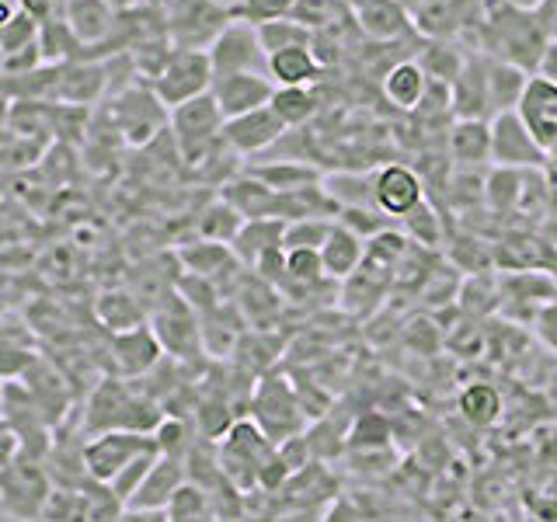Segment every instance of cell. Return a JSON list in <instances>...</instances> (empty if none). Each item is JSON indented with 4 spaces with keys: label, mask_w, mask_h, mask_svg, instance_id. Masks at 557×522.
Listing matches in <instances>:
<instances>
[{
    "label": "cell",
    "mask_w": 557,
    "mask_h": 522,
    "mask_svg": "<svg viewBox=\"0 0 557 522\" xmlns=\"http://www.w3.org/2000/svg\"><path fill=\"white\" fill-rule=\"evenodd\" d=\"M223 126L226 119L220 112V104L213 95H199L178 109H171V139L178 147V157L188 164H202L209 161L220 147H223Z\"/></svg>",
    "instance_id": "cell-1"
},
{
    "label": "cell",
    "mask_w": 557,
    "mask_h": 522,
    "mask_svg": "<svg viewBox=\"0 0 557 522\" xmlns=\"http://www.w3.org/2000/svg\"><path fill=\"white\" fill-rule=\"evenodd\" d=\"M109 119L119 136L133 147H150L157 136H164L171 126V109L157 98L150 84H133L109 101Z\"/></svg>",
    "instance_id": "cell-2"
},
{
    "label": "cell",
    "mask_w": 557,
    "mask_h": 522,
    "mask_svg": "<svg viewBox=\"0 0 557 522\" xmlns=\"http://www.w3.org/2000/svg\"><path fill=\"white\" fill-rule=\"evenodd\" d=\"M52 501V477L42 460L17 457L0 470V509L17 522H39Z\"/></svg>",
    "instance_id": "cell-3"
},
{
    "label": "cell",
    "mask_w": 557,
    "mask_h": 522,
    "mask_svg": "<svg viewBox=\"0 0 557 522\" xmlns=\"http://www.w3.org/2000/svg\"><path fill=\"white\" fill-rule=\"evenodd\" d=\"M272 457H275V443L251 422V418H240V422H234L223 435L220 470H223V477L234 481L237 487H255Z\"/></svg>",
    "instance_id": "cell-4"
},
{
    "label": "cell",
    "mask_w": 557,
    "mask_h": 522,
    "mask_svg": "<svg viewBox=\"0 0 557 522\" xmlns=\"http://www.w3.org/2000/svg\"><path fill=\"white\" fill-rule=\"evenodd\" d=\"M157 98H161L168 109H178V104L209 95L213 91V63H209L206 49H174L168 66L161 70V77L153 84Z\"/></svg>",
    "instance_id": "cell-5"
},
{
    "label": "cell",
    "mask_w": 557,
    "mask_h": 522,
    "mask_svg": "<svg viewBox=\"0 0 557 522\" xmlns=\"http://www.w3.org/2000/svg\"><path fill=\"white\" fill-rule=\"evenodd\" d=\"M164 14L174 49H209L234 22V14L223 11L216 0H174Z\"/></svg>",
    "instance_id": "cell-6"
},
{
    "label": "cell",
    "mask_w": 557,
    "mask_h": 522,
    "mask_svg": "<svg viewBox=\"0 0 557 522\" xmlns=\"http://www.w3.org/2000/svg\"><path fill=\"white\" fill-rule=\"evenodd\" d=\"M150 449H161L153 435H139V432H101V435H91V443H84L87 481L109 487L136 457H144V452H150Z\"/></svg>",
    "instance_id": "cell-7"
},
{
    "label": "cell",
    "mask_w": 557,
    "mask_h": 522,
    "mask_svg": "<svg viewBox=\"0 0 557 522\" xmlns=\"http://www.w3.org/2000/svg\"><path fill=\"white\" fill-rule=\"evenodd\" d=\"M206 52H209V63H213V80L231 77V74H265L269 77V57H265V49H261L258 28L240 22V17H234Z\"/></svg>",
    "instance_id": "cell-8"
},
{
    "label": "cell",
    "mask_w": 557,
    "mask_h": 522,
    "mask_svg": "<svg viewBox=\"0 0 557 522\" xmlns=\"http://www.w3.org/2000/svg\"><path fill=\"white\" fill-rule=\"evenodd\" d=\"M251 422L278 446L286 439H296L304 428V405L283 380H261L255 400H251Z\"/></svg>",
    "instance_id": "cell-9"
},
{
    "label": "cell",
    "mask_w": 557,
    "mask_h": 522,
    "mask_svg": "<svg viewBox=\"0 0 557 522\" xmlns=\"http://www.w3.org/2000/svg\"><path fill=\"white\" fill-rule=\"evenodd\" d=\"M547 150L536 144V136L522 122L519 112H498L492 119V164L509 171H530L547 164Z\"/></svg>",
    "instance_id": "cell-10"
},
{
    "label": "cell",
    "mask_w": 557,
    "mask_h": 522,
    "mask_svg": "<svg viewBox=\"0 0 557 522\" xmlns=\"http://www.w3.org/2000/svg\"><path fill=\"white\" fill-rule=\"evenodd\" d=\"M153 335L161 341V348L171 356V359H196V356H206L202 352V331H199V313L191 310L182 296H171V300L153 313Z\"/></svg>",
    "instance_id": "cell-11"
},
{
    "label": "cell",
    "mask_w": 557,
    "mask_h": 522,
    "mask_svg": "<svg viewBox=\"0 0 557 522\" xmlns=\"http://www.w3.org/2000/svg\"><path fill=\"white\" fill-rule=\"evenodd\" d=\"M373 199L380 213L397 223L425 202V182L408 164H387L373 174Z\"/></svg>",
    "instance_id": "cell-12"
},
{
    "label": "cell",
    "mask_w": 557,
    "mask_h": 522,
    "mask_svg": "<svg viewBox=\"0 0 557 522\" xmlns=\"http://www.w3.org/2000/svg\"><path fill=\"white\" fill-rule=\"evenodd\" d=\"M109 356H112V365L122 380H136V376H147L153 373L157 365L164 359V348L157 341L153 327L144 324V327H133V331H119L109 341Z\"/></svg>",
    "instance_id": "cell-13"
},
{
    "label": "cell",
    "mask_w": 557,
    "mask_h": 522,
    "mask_svg": "<svg viewBox=\"0 0 557 522\" xmlns=\"http://www.w3.org/2000/svg\"><path fill=\"white\" fill-rule=\"evenodd\" d=\"M283 136H286V126L275 119V112L269 109V104H265V109H258V112L226 119V126H223V144L231 147V153H237V157L265 153Z\"/></svg>",
    "instance_id": "cell-14"
},
{
    "label": "cell",
    "mask_w": 557,
    "mask_h": 522,
    "mask_svg": "<svg viewBox=\"0 0 557 522\" xmlns=\"http://www.w3.org/2000/svg\"><path fill=\"white\" fill-rule=\"evenodd\" d=\"M209 95L216 98L223 119H237L265 109L275 95V84L265 74H231V77H216Z\"/></svg>",
    "instance_id": "cell-15"
},
{
    "label": "cell",
    "mask_w": 557,
    "mask_h": 522,
    "mask_svg": "<svg viewBox=\"0 0 557 522\" xmlns=\"http://www.w3.org/2000/svg\"><path fill=\"white\" fill-rule=\"evenodd\" d=\"M449 164L457 171H481L492 164V122L487 119H453L449 122Z\"/></svg>",
    "instance_id": "cell-16"
},
{
    "label": "cell",
    "mask_w": 557,
    "mask_h": 522,
    "mask_svg": "<svg viewBox=\"0 0 557 522\" xmlns=\"http://www.w3.org/2000/svg\"><path fill=\"white\" fill-rule=\"evenodd\" d=\"M449 112L457 119H495L492 95H487V60L467 57L460 77L449 84Z\"/></svg>",
    "instance_id": "cell-17"
},
{
    "label": "cell",
    "mask_w": 557,
    "mask_h": 522,
    "mask_svg": "<svg viewBox=\"0 0 557 522\" xmlns=\"http://www.w3.org/2000/svg\"><path fill=\"white\" fill-rule=\"evenodd\" d=\"M516 112L536 136V144L550 153L557 147V84H550L544 77H530Z\"/></svg>",
    "instance_id": "cell-18"
},
{
    "label": "cell",
    "mask_w": 557,
    "mask_h": 522,
    "mask_svg": "<svg viewBox=\"0 0 557 522\" xmlns=\"http://www.w3.org/2000/svg\"><path fill=\"white\" fill-rule=\"evenodd\" d=\"M188 460L182 457H168V452H161L153 463V470L147 474V481L139 484V492L133 495V509H161L168 512L171 501L178 498V492L188 484Z\"/></svg>",
    "instance_id": "cell-19"
},
{
    "label": "cell",
    "mask_w": 557,
    "mask_h": 522,
    "mask_svg": "<svg viewBox=\"0 0 557 522\" xmlns=\"http://www.w3.org/2000/svg\"><path fill=\"white\" fill-rule=\"evenodd\" d=\"M411 11L400 8L397 0H366L356 8V28L373 42H397L414 32Z\"/></svg>",
    "instance_id": "cell-20"
},
{
    "label": "cell",
    "mask_w": 557,
    "mask_h": 522,
    "mask_svg": "<svg viewBox=\"0 0 557 522\" xmlns=\"http://www.w3.org/2000/svg\"><path fill=\"white\" fill-rule=\"evenodd\" d=\"M104 95H109V74H104L101 60L63 63L60 104H81V109H91V104H98Z\"/></svg>",
    "instance_id": "cell-21"
},
{
    "label": "cell",
    "mask_w": 557,
    "mask_h": 522,
    "mask_svg": "<svg viewBox=\"0 0 557 522\" xmlns=\"http://www.w3.org/2000/svg\"><path fill=\"white\" fill-rule=\"evenodd\" d=\"M220 199L231 202L244 220H278V191H272L269 185H261L251 174H237V178L223 182Z\"/></svg>",
    "instance_id": "cell-22"
},
{
    "label": "cell",
    "mask_w": 557,
    "mask_h": 522,
    "mask_svg": "<svg viewBox=\"0 0 557 522\" xmlns=\"http://www.w3.org/2000/svg\"><path fill=\"white\" fill-rule=\"evenodd\" d=\"M383 98H387L397 112H418L429 95L432 80L425 77V70L418 66V60H400L383 74Z\"/></svg>",
    "instance_id": "cell-23"
},
{
    "label": "cell",
    "mask_w": 557,
    "mask_h": 522,
    "mask_svg": "<svg viewBox=\"0 0 557 522\" xmlns=\"http://www.w3.org/2000/svg\"><path fill=\"white\" fill-rule=\"evenodd\" d=\"M22 383H25V390L35 397V405H39L46 411V418L52 425H60L63 422V414L70 408V390H66V383L63 376L52 370L49 362L42 359H35L28 370L22 373Z\"/></svg>",
    "instance_id": "cell-24"
},
{
    "label": "cell",
    "mask_w": 557,
    "mask_h": 522,
    "mask_svg": "<svg viewBox=\"0 0 557 522\" xmlns=\"http://www.w3.org/2000/svg\"><path fill=\"white\" fill-rule=\"evenodd\" d=\"M199 331H202V352L213 359H231L244 341V321L237 318V310L226 303L202 313Z\"/></svg>",
    "instance_id": "cell-25"
},
{
    "label": "cell",
    "mask_w": 557,
    "mask_h": 522,
    "mask_svg": "<svg viewBox=\"0 0 557 522\" xmlns=\"http://www.w3.org/2000/svg\"><path fill=\"white\" fill-rule=\"evenodd\" d=\"M244 174H251L261 185H269L278 196H289V191H304L321 185V171L307 164V161H296V157H286V161H261V164H248Z\"/></svg>",
    "instance_id": "cell-26"
},
{
    "label": "cell",
    "mask_w": 557,
    "mask_h": 522,
    "mask_svg": "<svg viewBox=\"0 0 557 522\" xmlns=\"http://www.w3.org/2000/svg\"><path fill=\"white\" fill-rule=\"evenodd\" d=\"M321 261H324V275L327 278H335V283H345L348 275H356L362 269V261H366V240L335 220V231H331V237L324 240V248H321Z\"/></svg>",
    "instance_id": "cell-27"
},
{
    "label": "cell",
    "mask_w": 557,
    "mask_h": 522,
    "mask_svg": "<svg viewBox=\"0 0 557 522\" xmlns=\"http://www.w3.org/2000/svg\"><path fill=\"white\" fill-rule=\"evenodd\" d=\"M283 240H286V223L283 220H248L240 226V234L234 237V254L240 265H258L261 258L272 254L283 248Z\"/></svg>",
    "instance_id": "cell-28"
},
{
    "label": "cell",
    "mask_w": 557,
    "mask_h": 522,
    "mask_svg": "<svg viewBox=\"0 0 557 522\" xmlns=\"http://www.w3.org/2000/svg\"><path fill=\"white\" fill-rule=\"evenodd\" d=\"M324 74V63L313 57L310 46L283 49L269 57V80L275 87H310Z\"/></svg>",
    "instance_id": "cell-29"
},
{
    "label": "cell",
    "mask_w": 557,
    "mask_h": 522,
    "mask_svg": "<svg viewBox=\"0 0 557 522\" xmlns=\"http://www.w3.org/2000/svg\"><path fill=\"white\" fill-rule=\"evenodd\" d=\"M63 17L70 22V28L77 32V39L87 49L101 46L115 28V11L104 4V0H70Z\"/></svg>",
    "instance_id": "cell-30"
},
{
    "label": "cell",
    "mask_w": 557,
    "mask_h": 522,
    "mask_svg": "<svg viewBox=\"0 0 557 522\" xmlns=\"http://www.w3.org/2000/svg\"><path fill=\"white\" fill-rule=\"evenodd\" d=\"M178 258H182L185 272L213 278V283L223 272H240V261H237L231 244H216V240H202V237L185 244V248L178 251Z\"/></svg>",
    "instance_id": "cell-31"
},
{
    "label": "cell",
    "mask_w": 557,
    "mask_h": 522,
    "mask_svg": "<svg viewBox=\"0 0 557 522\" xmlns=\"http://www.w3.org/2000/svg\"><path fill=\"white\" fill-rule=\"evenodd\" d=\"M530 74L509 60H487V95H492V112H516L522 91H527Z\"/></svg>",
    "instance_id": "cell-32"
},
{
    "label": "cell",
    "mask_w": 557,
    "mask_h": 522,
    "mask_svg": "<svg viewBox=\"0 0 557 522\" xmlns=\"http://www.w3.org/2000/svg\"><path fill=\"white\" fill-rule=\"evenodd\" d=\"M467 4L470 0H422L414 11V28L429 39H449L467 22Z\"/></svg>",
    "instance_id": "cell-33"
},
{
    "label": "cell",
    "mask_w": 557,
    "mask_h": 522,
    "mask_svg": "<svg viewBox=\"0 0 557 522\" xmlns=\"http://www.w3.org/2000/svg\"><path fill=\"white\" fill-rule=\"evenodd\" d=\"M8 129L14 136L28 139V144H35V147L57 144V139H52V104H46V101H11Z\"/></svg>",
    "instance_id": "cell-34"
},
{
    "label": "cell",
    "mask_w": 557,
    "mask_h": 522,
    "mask_svg": "<svg viewBox=\"0 0 557 522\" xmlns=\"http://www.w3.org/2000/svg\"><path fill=\"white\" fill-rule=\"evenodd\" d=\"M39 46L46 63H74V60H87V46L77 39V32L70 28L66 17H46L39 28Z\"/></svg>",
    "instance_id": "cell-35"
},
{
    "label": "cell",
    "mask_w": 557,
    "mask_h": 522,
    "mask_svg": "<svg viewBox=\"0 0 557 522\" xmlns=\"http://www.w3.org/2000/svg\"><path fill=\"white\" fill-rule=\"evenodd\" d=\"M269 109L286 126V133H293V129H304L307 122L318 115V95H313L310 87H275Z\"/></svg>",
    "instance_id": "cell-36"
},
{
    "label": "cell",
    "mask_w": 557,
    "mask_h": 522,
    "mask_svg": "<svg viewBox=\"0 0 557 522\" xmlns=\"http://www.w3.org/2000/svg\"><path fill=\"white\" fill-rule=\"evenodd\" d=\"M289 17L310 32H324L345 22H356V8L348 4V0H296Z\"/></svg>",
    "instance_id": "cell-37"
},
{
    "label": "cell",
    "mask_w": 557,
    "mask_h": 522,
    "mask_svg": "<svg viewBox=\"0 0 557 522\" xmlns=\"http://www.w3.org/2000/svg\"><path fill=\"white\" fill-rule=\"evenodd\" d=\"M457 408L470 425L487 428L502 418V394H498V387H492V383H470V387L460 390Z\"/></svg>",
    "instance_id": "cell-38"
},
{
    "label": "cell",
    "mask_w": 557,
    "mask_h": 522,
    "mask_svg": "<svg viewBox=\"0 0 557 522\" xmlns=\"http://www.w3.org/2000/svg\"><path fill=\"white\" fill-rule=\"evenodd\" d=\"M463 63H467V57L453 42H446V39H432L422 49V57H418V66L425 70V77L432 84H443V87H449L453 80L460 77Z\"/></svg>",
    "instance_id": "cell-39"
},
{
    "label": "cell",
    "mask_w": 557,
    "mask_h": 522,
    "mask_svg": "<svg viewBox=\"0 0 557 522\" xmlns=\"http://www.w3.org/2000/svg\"><path fill=\"white\" fill-rule=\"evenodd\" d=\"M324 191L331 196V202L342 209H373V178L370 174H335V178H324L321 182Z\"/></svg>",
    "instance_id": "cell-40"
},
{
    "label": "cell",
    "mask_w": 557,
    "mask_h": 522,
    "mask_svg": "<svg viewBox=\"0 0 557 522\" xmlns=\"http://www.w3.org/2000/svg\"><path fill=\"white\" fill-rule=\"evenodd\" d=\"M244 223H248V220H244L231 202L213 199L199 213V237L202 240H216V244H234V237L240 234Z\"/></svg>",
    "instance_id": "cell-41"
},
{
    "label": "cell",
    "mask_w": 557,
    "mask_h": 522,
    "mask_svg": "<svg viewBox=\"0 0 557 522\" xmlns=\"http://www.w3.org/2000/svg\"><path fill=\"white\" fill-rule=\"evenodd\" d=\"M98 313H101V324L119 335V331H133V327H144L147 324V313L139 307L136 296L129 293H109L104 300L98 303Z\"/></svg>",
    "instance_id": "cell-42"
},
{
    "label": "cell",
    "mask_w": 557,
    "mask_h": 522,
    "mask_svg": "<svg viewBox=\"0 0 557 522\" xmlns=\"http://www.w3.org/2000/svg\"><path fill=\"white\" fill-rule=\"evenodd\" d=\"M255 28H258V39H261V49H265V57L313 42V32L304 28L300 22H293V17H278V22H265V25H255Z\"/></svg>",
    "instance_id": "cell-43"
},
{
    "label": "cell",
    "mask_w": 557,
    "mask_h": 522,
    "mask_svg": "<svg viewBox=\"0 0 557 522\" xmlns=\"http://www.w3.org/2000/svg\"><path fill=\"white\" fill-rule=\"evenodd\" d=\"M335 231V220H296L286 223V251H321L324 240Z\"/></svg>",
    "instance_id": "cell-44"
},
{
    "label": "cell",
    "mask_w": 557,
    "mask_h": 522,
    "mask_svg": "<svg viewBox=\"0 0 557 522\" xmlns=\"http://www.w3.org/2000/svg\"><path fill=\"white\" fill-rule=\"evenodd\" d=\"M391 439H394L391 422L383 414H376V411L359 414L352 432H348V446H352V449H387Z\"/></svg>",
    "instance_id": "cell-45"
},
{
    "label": "cell",
    "mask_w": 557,
    "mask_h": 522,
    "mask_svg": "<svg viewBox=\"0 0 557 522\" xmlns=\"http://www.w3.org/2000/svg\"><path fill=\"white\" fill-rule=\"evenodd\" d=\"M39 28H42L39 17H32L28 11L17 8L11 22L0 25V52L11 57V52H17V49L35 46V42H39Z\"/></svg>",
    "instance_id": "cell-46"
},
{
    "label": "cell",
    "mask_w": 557,
    "mask_h": 522,
    "mask_svg": "<svg viewBox=\"0 0 557 522\" xmlns=\"http://www.w3.org/2000/svg\"><path fill=\"white\" fill-rule=\"evenodd\" d=\"M157 457H161V449H150V452H144V457H136L122 474L109 484V492L115 495V501L119 505H129L133 501V495L139 492V484L147 481V474L153 470V463H157Z\"/></svg>",
    "instance_id": "cell-47"
},
{
    "label": "cell",
    "mask_w": 557,
    "mask_h": 522,
    "mask_svg": "<svg viewBox=\"0 0 557 522\" xmlns=\"http://www.w3.org/2000/svg\"><path fill=\"white\" fill-rule=\"evenodd\" d=\"M400 223H405L408 240L418 244V248H435V244L443 240V223H440V216H435V209L429 202H422L411 216H405Z\"/></svg>",
    "instance_id": "cell-48"
},
{
    "label": "cell",
    "mask_w": 557,
    "mask_h": 522,
    "mask_svg": "<svg viewBox=\"0 0 557 522\" xmlns=\"http://www.w3.org/2000/svg\"><path fill=\"white\" fill-rule=\"evenodd\" d=\"M519 178H522V171L495 167V171L484 178V199L492 202L495 209H509V206H516V199H519V188H516Z\"/></svg>",
    "instance_id": "cell-49"
},
{
    "label": "cell",
    "mask_w": 557,
    "mask_h": 522,
    "mask_svg": "<svg viewBox=\"0 0 557 522\" xmlns=\"http://www.w3.org/2000/svg\"><path fill=\"white\" fill-rule=\"evenodd\" d=\"M324 278V261L321 251H286V283L296 286H313Z\"/></svg>",
    "instance_id": "cell-50"
},
{
    "label": "cell",
    "mask_w": 557,
    "mask_h": 522,
    "mask_svg": "<svg viewBox=\"0 0 557 522\" xmlns=\"http://www.w3.org/2000/svg\"><path fill=\"white\" fill-rule=\"evenodd\" d=\"M296 8V0H240L237 17L248 25H265V22H278V17H289Z\"/></svg>",
    "instance_id": "cell-51"
},
{
    "label": "cell",
    "mask_w": 557,
    "mask_h": 522,
    "mask_svg": "<svg viewBox=\"0 0 557 522\" xmlns=\"http://www.w3.org/2000/svg\"><path fill=\"white\" fill-rule=\"evenodd\" d=\"M17 457H22V443H17L14 428L8 425V418L0 414V470H4L8 463H14Z\"/></svg>",
    "instance_id": "cell-52"
},
{
    "label": "cell",
    "mask_w": 557,
    "mask_h": 522,
    "mask_svg": "<svg viewBox=\"0 0 557 522\" xmlns=\"http://www.w3.org/2000/svg\"><path fill=\"white\" fill-rule=\"evenodd\" d=\"M327 505H289L275 522H324Z\"/></svg>",
    "instance_id": "cell-53"
},
{
    "label": "cell",
    "mask_w": 557,
    "mask_h": 522,
    "mask_svg": "<svg viewBox=\"0 0 557 522\" xmlns=\"http://www.w3.org/2000/svg\"><path fill=\"white\" fill-rule=\"evenodd\" d=\"M533 77H544V80L557 84V42H550V39H547L544 52H540V60H536Z\"/></svg>",
    "instance_id": "cell-54"
},
{
    "label": "cell",
    "mask_w": 557,
    "mask_h": 522,
    "mask_svg": "<svg viewBox=\"0 0 557 522\" xmlns=\"http://www.w3.org/2000/svg\"><path fill=\"white\" fill-rule=\"evenodd\" d=\"M14 4L28 11L32 17H39V22H46V17H60V0H14Z\"/></svg>",
    "instance_id": "cell-55"
},
{
    "label": "cell",
    "mask_w": 557,
    "mask_h": 522,
    "mask_svg": "<svg viewBox=\"0 0 557 522\" xmlns=\"http://www.w3.org/2000/svg\"><path fill=\"white\" fill-rule=\"evenodd\" d=\"M115 522H171V515L161 509H133V505H126V509L115 515Z\"/></svg>",
    "instance_id": "cell-56"
},
{
    "label": "cell",
    "mask_w": 557,
    "mask_h": 522,
    "mask_svg": "<svg viewBox=\"0 0 557 522\" xmlns=\"http://www.w3.org/2000/svg\"><path fill=\"white\" fill-rule=\"evenodd\" d=\"M115 14H129V11H139V8H147L150 0H104Z\"/></svg>",
    "instance_id": "cell-57"
},
{
    "label": "cell",
    "mask_w": 557,
    "mask_h": 522,
    "mask_svg": "<svg viewBox=\"0 0 557 522\" xmlns=\"http://www.w3.org/2000/svg\"><path fill=\"white\" fill-rule=\"evenodd\" d=\"M17 4H11V0H0V25H8L11 17H14Z\"/></svg>",
    "instance_id": "cell-58"
},
{
    "label": "cell",
    "mask_w": 557,
    "mask_h": 522,
    "mask_svg": "<svg viewBox=\"0 0 557 522\" xmlns=\"http://www.w3.org/2000/svg\"><path fill=\"white\" fill-rule=\"evenodd\" d=\"M8 122H11V101H8V98H0V133L8 129Z\"/></svg>",
    "instance_id": "cell-59"
},
{
    "label": "cell",
    "mask_w": 557,
    "mask_h": 522,
    "mask_svg": "<svg viewBox=\"0 0 557 522\" xmlns=\"http://www.w3.org/2000/svg\"><path fill=\"white\" fill-rule=\"evenodd\" d=\"M547 39H550V42H557V8H554V14H550V28H547Z\"/></svg>",
    "instance_id": "cell-60"
},
{
    "label": "cell",
    "mask_w": 557,
    "mask_h": 522,
    "mask_svg": "<svg viewBox=\"0 0 557 522\" xmlns=\"http://www.w3.org/2000/svg\"><path fill=\"white\" fill-rule=\"evenodd\" d=\"M4 387H8V380L0 376V405H4Z\"/></svg>",
    "instance_id": "cell-61"
},
{
    "label": "cell",
    "mask_w": 557,
    "mask_h": 522,
    "mask_svg": "<svg viewBox=\"0 0 557 522\" xmlns=\"http://www.w3.org/2000/svg\"><path fill=\"white\" fill-rule=\"evenodd\" d=\"M348 4H352V8H359V4H366V0H348Z\"/></svg>",
    "instance_id": "cell-62"
}]
</instances>
